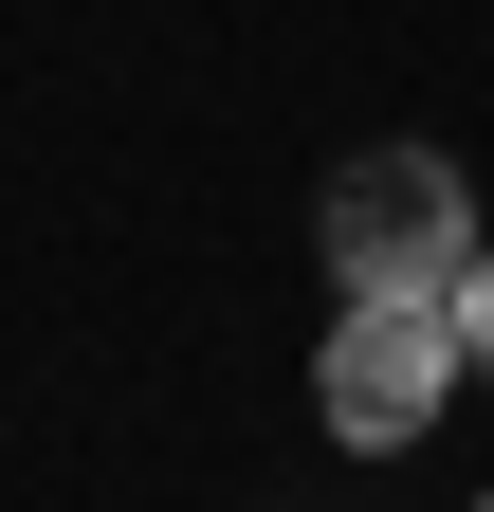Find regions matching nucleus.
I'll use <instances>...</instances> for the list:
<instances>
[{
    "label": "nucleus",
    "mask_w": 494,
    "mask_h": 512,
    "mask_svg": "<svg viewBox=\"0 0 494 512\" xmlns=\"http://www.w3.org/2000/svg\"><path fill=\"white\" fill-rule=\"evenodd\" d=\"M312 403H330L348 458H403V439L458 403V330H440V293H348V330H330V366H312Z\"/></svg>",
    "instance_id": "f03ea898"
},
{
    "label": "nucleus",
    "mask_w": 494,
    "mask_h": 512,
    "mask_svg": "<svg viewBox=\"0 0 494 512\" xmlns=\"http://www.w3.org/2000/svg\"><path fill=\"white\" fill-rule=\"evenodd\" d=\"M440 330H458V366H494V256H458V275H440Z\"/></svg>",
    "instance_id": "7ed1b4c3"
},
{
    "label": "nucleus",
    "mask_w": 494,
    "mask_h": 512,
    "mask_svg": "<svg viewBox=\"0 0 494 512\" xmlns=\"http://www.w3.org/2000/svg\"><path fill=\"white\" fill-rule=\"evenodd\" d=\"M330 275L348 293H440L458 256H476V202H458V165L440 147H366V165H330Z\"/></svg>",
    "instance_id": "f257e3e1"
},
{
    "label": "nucleus",
    "mask_w": 494,
    "mask_h": 512,
    "mask_svg": "<svg viewBox=\"0 0 494 512\" xmlns=\"http://www.w3.org/2000/svg\"><path fill=\"white\" fill-rule=\"evenodd\" d=\"M476 512H494V494H476Z\"/></svg>",
    "instance_id": "20e7f679"
}]
</instances>
